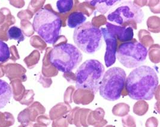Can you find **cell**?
Segmentation results:
<instances>
[{
    "instance_id": "obj_1",
    "label": "cell",
    "mask_w": 160,
    "mask_h": 127,
    "mask_svg": "<svg viewBox=\"0 0 160 127\" xmlns=\"http://www.w3.org/2000/svg\"><path fill=\"white\" fill-rule=\"evenodd\" d=\"M158 83V75L153 69L148 66H140L130 73L125 86L131 99L150 100L154 96Z\"/></svg>"
},
{
    "instance_id": "obj_2",
    "label": "cell",
    "mask_w": 160,
    "mask_h": 127,
    "mask_svg": "<svg viewBox=\"0 0 160 127\" xmlns=\"http://www.w3.org/2000/svg\"><path fill=\"white\" fill-rule=\"evenodd\" d=\"M62 21L58 14L52 10L42 8L33 18L32 28L44 41L53 44L58 40Z\"/></svg>"
},
{
    "instance_id": "obj_3",
    "label": "cell",
    "mask_w": 160,
    "mask_h": 127,
    "mask_svg": "<svg viewBox=\"0 0 160 127\" xmlns=\"http://www.w3.org/2000/svg\"><path fill=\"white\" fill-rule=\"evenodd\" d=\"M104 72L105 68L100 61L88 60L80 65L76 73V88L95 94L99 89Z\"/></svg>"
},
{
    "instance_id": "obj_4",
    "label": "cell",
    "mask_w": 160,
    "mask_h": 127,
    "mask_svg": "<svg viewBox=\"0 0 160 127\" xmlns=\"http://www.w3.org/2000/svg\"><path fill=\"white\" fill-rule=\"evenodd\" d=\"M82 60V54L76 46L64 43L55 46L49 54V62L57 70L69 73L75 69Z\"/></svg>"
},
{
    "instance_id": "obj_5",
    "label": "cell",
    "mask_w": 160,
    "mask_h": 127,
    "mask_svg": "<svg viewBox=\"0 0 160 127\" xmlns=\"http://www.w3.org/2000/svg\"><path fill=\"white\" fill-rule=\"evenodd\" d=\"M127 75L123 69L113 67L104 72L99 87L100 94L109 101H116L121 97L125 85Z\"/></svg>"
},
{
    "instance_id": "obj_6",
    "label": "cell",
    "mask_w": 160,
    "mask_h": 127,
    "mask_svg": "<svg viewBox=\"0 0 160 127\" xmlns=\"http://www.w3.org/2000/svg\"><path fill=\"white\" fill-rule=\"evenodd\" d=\"M73 40L78 49L87 54H92L101 48L102 32L100 29L91 22H87L75 29Z\"/></svg>"
},
{
    "instance_id": "obj_7",
    "label": "cell",
    "mask_w": 160,
    "mask_h": 127,
    "mask_svg": "<svg viewBox=\"0 0 160 127\" xmlns=\"http://www.w3.org/2000/svg\"><path fill=\"white\" fill-rule=\"evenodd\" d=\"M148 51L145 46L136 41L124 42L117 49V57L120 64L128 69L142 66L146 60Z\"/></svg>"
},
{
    "instance_id": "obj_8",
    "label": "cell",
    "mask_w": 160,
    "mask_h": 127,
    "mask_svg": "<svg viewBox=\"0 0 160 127\" xmlns=\"http://www.w3.org/2000/svg\"><path fill=\"white\" fill-rule=\"evenodd\" d=\"M107 19L110 22L121 26L132 21L141 23L144 19V13L134 2L125 1L111 12L108 15Z\"/></svg>"
},
{
    "instance_id": "obj_9",
    "label": "cell",
    "mask_w": 160,
    "mask_h": 127,
    "mask_svg": "<svg viewBox=\"0 0 160 127\" xmlns=\"http://www.w3.org/2000/svg\"><path fill=\"white\" fill-rule=\"evenodd\" d=\"M100 30L106 45L104 62L106 66L109 68L114 64L117 60V38L106 28H102Z\"/></svg>"
},
{
    "instance_id": "obj_10",
    "label": "cell",
    "mask_w": 160,
    "mask_h": 127,
    "mask_svg": "<svg viewBox=\"0 0 160 127\" xmlns=\"http://www.w3.org/2000/svg\"><path fill=\"white\" fill-rule=\"evenodd\" d=\"M106 28L122 42H129L134 38V31L131 26H121L109 22L106 23Z\"/></svg>"
},
{
    "instance_id": "obj_11",
    "label": "cell",
    "mask_w": 160,
    "mask_h": 127,
    "mask_svg": "<svg viewBox=\"0 0 160 127\" xmlns=\"http://www.w3.org/2000/svg\"><path fill=\"white\" fill-rule=\"evenodd\" d=\"M89 4L95 8V12L102 14H106L112 8L115 6L121 1H88Z\"/></svg>"
},
{
    "instance_id": "obj_12",
    "label": "cell",
    "mask_w": 160,
    "mask_h": 127,
    "mask_svg": "<svg viewBox=\"0 0 160 127\" xmlns=\"http://www.w3.org/2000/svg\"><path fill=\"white\" fill-rule=\"evenodd\" d=\"M10 85L4 80L0 79V109L4 108L12 97Z\"/></svg>"
},
{
    "instance_id": "obj_13",
    "label": "cell",
    "mask_w": 160,
    "mask_h": 127,
    "mask_svg": "<svg viewBox=\"0 0 160 127\" xmlns=\"http://www.w3.org/2000/svg\"><path fill=\"white\" fill-rule=\"evenodd\" d=\"M87 17L83 12H74L67 18V26L72 29H76L85 23Z\"/></svg>"
},
{
    "instance_id": "obj_14",
    "label": "cell",
    "mask_w": 160,
    "mask_h": 127,
    "mask_svg": "<svg viewBox=\"0 0 160 127\" xmlns=\"http://www.w3.org/2000/svg\"><path fill=\"white\" fill-rule=\"evenodd\" d=\"M7 35L9 40H16L18 42H22L25 40V36L21 29L15 26L8 29Z\"/></svg>"
},
{
    "instance_id": "obj_15",
    "label": "cell",
    "mask_w": 160,
    "mask_h": 127,
    "mask_svg": "<svg viewBox=\"0 0 160 127\" xmlns=\"http://www.w3.org/2000/svg\"><path fill=\"white\" fill-rule=\"evenodd\" d=\"M74 6L73 0H59L57 2V8L61 14H65L71 11Z\"/></svg>"
},
{
    "instance_id": "obj_16",
    "label": "cell",
    "mask_w": 160,
    "mask_h": 127,
    "mask_svg": "<svg viewBox=\"0 0 160 127\" xmlns=\"http://www.w3.org/2000/svg\"><path fill=\"white\" fill-rule=\"evenodd\" d=\"M10 50L6 43L0 40V62L3 63L10 59Z\"/></svg>"
}]
</instances>
